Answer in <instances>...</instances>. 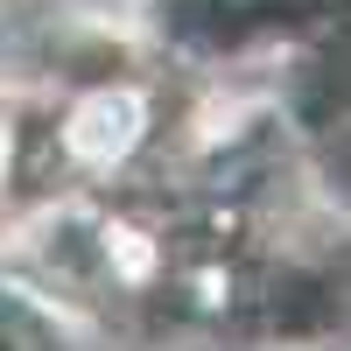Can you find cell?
Returning a JSON list of instances; mask_svg holds the SVG:
<instances>
[{"label": "cell", "mask_w": 351, "mask_h": 351, "mask_svg": "<svg viewBox=\"0 0 351 351\" xmlns=\"http://www.w3.org/2000/svg\"><path fill=\"white\" fill-rule=\"evenodd\" d=\"M106 267L120 274V281H148V274H155V246H148V232L112 225V232H106Z\"/></svg>", "instance_id": "7a4b0ae2"}, {"label": "cell", "mask_w": 351, "mask_h": 351, "mask_svg": "<svg viewBox=\"0 0 351 351\" xmlns=\"http://www.w3.org/2000/svg\"><path fill=\"white\" fill-rule=\"evenodd\" d=\"M134 141H141V99L134 92H92V99H77L71 127H64V148L77 162H92V169H112Z\"/></svg>", "instance_id": "6da1fadb"}]
</instances>
